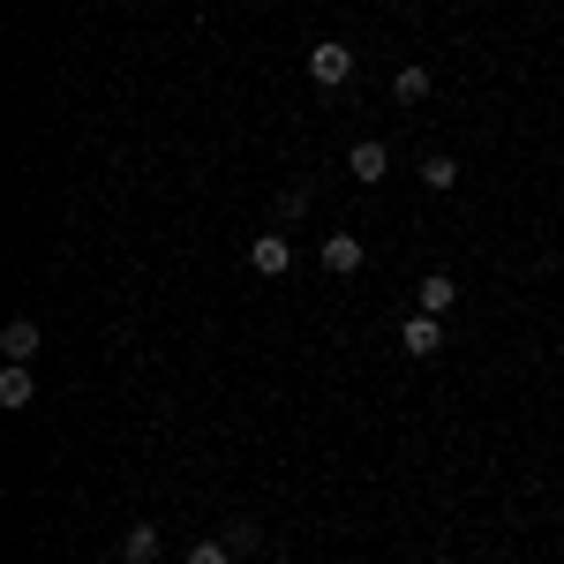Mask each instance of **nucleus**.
Returning <instances> with one entry per match:
<instances>
[{
    "label": "nucleus",
    "mask_w": 564,
    "mask_h": 564,
    "mask_svg": "<svg viewBox=\"0 0 564 564\" xmlns=\"http://www.w3.org/2000/svg\"><path fill=\"white\" fill-rule=\"evenodd\" d=\"M452 302H459V279H444V271H430V279L414 286V308H422V316H444Z\"/></svg>",
    "instance_id": "obj_8"
},
{
    "label": "nucleus",
    "mask_w": 564,
    "mask_h": 564,
    "mask_svg": "<svg viewBox=\"0 0 564 564\" xmlns=\"http://www.w3.org/2000/svg\"><path fill=\"white\" fill-rule=\"evenodd\" d=\"M308 76H316V84L324 90H347L354 84V45H308Z\"/></svg>",
    "instance_id": "obj_1"
},
{
    "label": "nucleus",
    "mask_w": 564,
    "mask_h": 564,
    "mask_svg": "<svg viewBox=\"0 0 564 564\" xmlns=\"http://www.w3.org/2000/svg\"><path fill=\"white\" fill-rule=\"evenodd\" d=\"M436 564H452V557H436Z\"/></svg>",
    "instance_id": "obj_15"
},
{
    "label": "nucleus",
    "mask_w": 564,
    "mask_h": 564,
    "mask_svg": "<svg viewBox=\"0 0 564 564\" xmlns=\"http://www.w3.org/2000/svg\"><path fill=\"white\" fill-rule=\"evenodd\" d=\"M369 263V249H361V234H324V271H339V279H354Z\"/></svg>",
    "instance_id": "obj_5"
},
{
    "label": "nucleus",
    "mask_w": 564,
    "mask_h": 564,
    "mask_svg": "<svg viewBox=\"0 0 564 564\" xmlns=\"http://www.w3.org/2000/svg\"><path fill=\"white\" fill-rule=\"evenodd\" d=\"M181 564H234V542H188Z\"/></svg>",
    "instance_id": "obj_12"
},
{
    "label": "nucleus",
    "mask_w": 564,
    "mask_h": 564,
    "mask_svg": "<svg viewBox=\"0 0 564 564\" xmlns=\"http://www.w3.org/2000/svg\"><path fill=\"white\" fill-rule=\"evenodd\" d=\"M347 174L361 181V188H377V181L391 174V151H384V143H377V135H361V143H354V151H347Z\"/></svg>",
    "instance_id": "obj_4"
},
{
    "label": "nucleus",
    "mask_w": 564,
    "mask_h": 564,
    "mask_svg": "<svg viewBox=\"0 0 564 564\" xmlns=\"http://www.w3.org/2000/svg\"><path fill=\"white\" fill-rule=\"evenodd\" d=\"M308 212V181H286L279 188V218H302Z\"/></svg>",
    "instance_id": "obj_13"
},
{
    "label": "nucleus",
    "mask_w": 564,
    "mask_h": 564,
    "mask_svg": "<svg viewBox=\"0 0 564 564\" xmlns=\"http://www.w3.org/2000/svg\"><path fill=\"white\" fill-rule=\"evenodd\" d=\"M39 347H45V332L31 316H15V324L0 332V354H8V361H39Z\"/></svg>",
    "instance_id": "obj_7"
},
{
    "label": "nucleus",
    "mask_w": 564,
    "mask_h": 564,
    "mask_svg": "<svg viewBox=\"0 0 564 564\" xmlns=\"http://www.w3.org/2000/svg\"><path fill=\"white\" fill-rule=\"evenodd\" d=\"M249 271H257V279H286V271H294V241H286V234H257Z\"/></svg>",
    "instance_id": "obj_3"
},
{
    "label": "nucleus",
    "mask_w": 564,
    "mask_h": 564,
    "mask_svg": "<svg viewBox=\"0 0 564 564\" xmlns=\"http://www.w3.org/2000/svg\"><path fill=\"white\" fill-rule=\"evenodd\" d=\"M399 347L414 354V361H430V354H444V316H422V308H414V316L399 324Z\"/></svg>",
    "instance_id": "obj_2"
},
{
    "label": "nucleus",
    "mask_w": 564,
    "mask_h": 564,
    "mask_svg": "<svg viewBox=\"0 0 564 564\" xmlns=\"http://www.w3.org/2000/svg\"><path fill=\"white\" fill-rule=\"evenodd\" d=\"M121 557H129V564H159V527L135 520L129 534H121Z\"/></svg>",
    "instance_id": "obj_9"
},
{
    "label": "nucleus",
    "mask_w": 564,
    "mask_h": 564,
    "mask_svg": "<svg viewBox=\"0 0 564 564\" xmlns=\"http://www.w3.org/2000/svg\"><path fill=\"white\" fill-rule=\"evenodd\" d=\"M31 399H39V384H31V361H8V369H0V406H8V414H23Z\"/></svg>",
    "instance_id": "obj_6"
},
{
    "label": "nucleus",
    "mask_w": 564,
    "mask_h": 564,
    "mask_svg": "<svg viewBox=\"0 0 564 564\" xmlns=\"http://www.w3.org/2000/svg\"><path fill=\"white\" fill-rule=\"evenodd\" d=\"M391 98H399V106H422V98H430V68H422V61H406V68L391 76Z\"/></svg>",
    "instance_id": "obj_10"
},
{
    "label": "nucleus",
    "mask_w": 564,
    "mask_h": 564,
    "mask_svg": "<svg viewBox=\"0 0 564 564\" xmlns=\"http://www.w3.org/2000/svg\"><path fill=\"white\" fill-rule=\"evenodd\" d=\"M226 542H234V557H249V550H263V527L241 520V527H226Z\"/></svg>",
    "instance_id": "obj_14"
},
{
    "label": "nucleus",
    "mask_w": 564,
    "mask_h": 564,
    "mask_svg": "<svg viewBox=\"0 0 564 564\" xmlns=\"http://www.w3.org/2000/svg\"><path fill=\"white\" fill-rule=\"evenodd\" d=\"M422 181L430 188H459V159H422Z\"/></svg>",
    "instance_id": "obj_11"
}]
</instances>
